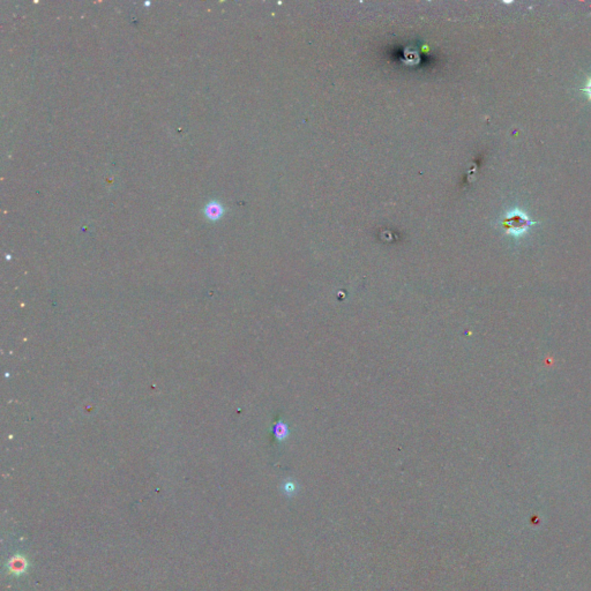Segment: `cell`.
Returning <instances> with one entry per match:
<instances>
[{
    "label": "cell",
    "instance_id": "6da1fadb",
    "mask_svg": "<svg viewBox=\"0 0 591 591\" xmlns=\"http://www.w3.org/2000/svg\"><path fill=\"white\" fill-rule=\"evenodd\" d=\"M533 224V222L520 210H514L508 213L506 219L503 220V227L506 228L507 232L515 237L522 236Z\"/></svg>",
    "mask_w": 591,
    "mask_h": 591
},
{
    "label": "cell",
    "instance_id": "7a4b0ae2",
    "mask_svg": "<svg viewBox=\"0 0 591 591\" xmlns=\"http://www.w3.org/2000/svg\"><path fill=\"white\" fill-rule=\"evenodd\" d=\"M7 566L8 570H10L12 574H14V575H21V574L26 572V569L28 567V562L26 560V558H23L22 556H15L8 561Z\"/></svg>",
    "mask_w": 591,
    "mask_h": 591
},
{
    "label": "cell",
    "instance_id": "277c9868",
    "mask_svg": "<svg viewBox=\"0 0 591 591\" xmlns=\"http://www.w3.org/2000/svg\"><path fill=\"white\" fill-rule=\"evenodd\" d=\"M274 433H275V437H276L278 440H283L286 436L289 434V430H288V426H286L284 423H277L276 425H275L274 428Z\"/></svg>",
    "mask_w": 591,
    "mask_h": 591
},
{
    "label": "cell",
    "instance_id": "5b68a950",
    "mask_svg": "<svg viewBox=\"0 0 591 591\" xmlns=\"http://www.w3.org/2000/svg\"><path fill=\"white\" fill-rule=\"evenodd\" d=\"M583 93L585 94L586 96H588V98L591 101V77H589L588 81L585 82V86H584V88H583Z\"/></svg>",
    "mask_w": 591,
    "mask_h": 591
},
{
    "label": "cell",
    "instance_id": "3957f363",
    "mask_svg": "<svg viewBox=\"0 0 591 591\" xmlns=\"http://www.w3.org/2000/svg\"><path fill=\"white\" fill-rule=\"evenodd\" d=\"M222 212H223V210H222V208H221L220 204H217L215 202L209 203L208 206H207V208H206V214H207V216L209 217V219H212V220L219 219V217L222 214Z\"/></svg>",
    "mask_w": 591,
    "mask_h": 591
}]
</instances>
